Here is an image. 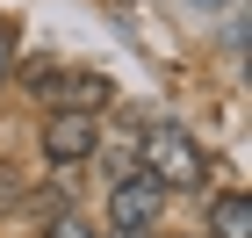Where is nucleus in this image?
Segmentation results:
<instances>
[{
	"label": "nucleus",
	"mask_w": 252,
	"mask_h": 238,
	"mask_svg": "<svg viewBox=\"0 0 252 238\" xmlns=\"http://www.w3.org/2000/svg\"><path fill=\"white\" fill-rule=\"evenodd\" d=\"M137 166L166 188V195H202L209 188V152L188 137V123H144L137 130Z\"/></svg>",
	"instance_id": "1"
},
{
	"label": "nucleus",
	"mask_w": 252,
	"mask_h": 238,
	"mask_svg": "<svg viewBox=\"0 0 252 238\" xmlns=\"http://www.w3.org/2000/svg\"><path fill=\"white\" fill-rule=\"evenodd\" d=\"M22 79H29V94L43 101V108H79V116H94V108H108L116 101V87H108V72H65V65H22Z\"/></svg>",
	"instance_id": "2"
},
{
	"label": "nucleus",
	"mask_w": 252,
	"mask_h": 238,
	"mask_svg": "<svg viewBox=\"0 0 252 238\" xmlns=\"http://www.w3.org/2000/svg\"><path fill=\"white\" fill-rule=\"evenodd\" d=\"M158 209H166V188H158L144 166H130V173L108 188V231H158Z\"/></svg>",
	"instance_id": "3"
},
{
	"label": "nucleus",
	"mask_w": 252,
	"mask_h": 238,
	"mask_svg": "<svg viewBox=\"0 0 252 238\" xmlns=\"http://www.w3.org/2000/svg\"><path fill=\"white\" fill-rule=\"evenodd\" d=\"M94 144H101V123L94 116H79V108H51V116H43V159H51L58 173L87 166Z\"/></svg>",
	"instance_id": "4"
},
{
	"label": "nucleus",
	"mask_w": 252,
	"mask_h": 238,
	"mask_svg": "<svg viewBox=\"0 0 252 238\" xmlns=\"http://www.w3.org/2000/svg\"><path fill=\"white\" fill-rule=\"evenodd\" d=\"M202 238H252V195H238V188L209 195V231Z\"/></svg>",
	"instance_id": "5"
},
{
	"label": "nucleus",
	"mask_w": 252,
	"mask_h": 238,
	"mask_svg": "<svg viewBox=\"0 0 252 238\" xmlns=\"http://www.w3.org/2000/svg\"><path fill=\"white\" fill-rule=\"evenodd\" d=\"M43 238H94V231H87L79 217H51V231H43Z\"/></svg>",
	"instance_id": "6"
},
{
	"label": "nucleus",
	"mask_w": 252,
	"mask_h": 238,
	"mask_svg": "<svg viewBox=\"0 0 252 238\" xmlns=\"http://www.w3.org/2000/svg\"><path fill=\"white\" fill-rule=\"evenodd\" d=\"M7 58H15V22H0V79H7Z\"/></svg>",
	"instance_id": "7"
},
{
	"label": "nucleus",
	"mask_w": 252,
	"mask_h": 238,
	"mask_svg": "<svg viewBox=\"0 0 252 238\" xmlns=\"http://www.w3.org/2000/svg\"><path fill=\"white\" fill-rule=\"evenodd\" d=\"M15 202H22V188H15V173L0 166V209H15Z\"/></svg>",
	"instance_id": "8"
},
{
	"label": "nucleus",
	"mask_w": 252,
	"mask_h": 238,
	"mask_svg": "<svg viewBox=\"0 0 252 238\" xmlns=\"http://www.w3.org/2000/svg\"><path fill=\"white\" fill-rule=\"evenodd\" d=\"M108 238H152V231H108Z\"/></svg>",
	"instance_id": "9"
},
{
	"label": "nucleus",
	"mask_w": 252,
	"mask_h": 238,
	"mask_svg": "<svg viewBox=\"0 0 252 238\" xmlns=\"http://www.w3.org/2000/svg\"><path fill=\"white\" fill-rule=\"evenodd\" d=\"M194 7H216V0H194Z\"/></svg>",
	"instance_id": "10"
},
{
	"label": "nucleus",
	"mask_w": 252,
	"mask_h": 238,
	"mask_svg": "<svg viewBox=\"0 0 252 238\" xmlns=\"http://www.w3.org/2000/svg\"><path fill=\"white\" fill-rule=\"evenodd\" d=\"M188 238H202V231H188Z\"/></svg>",
	"instance_id": "11"
}]
</instances>
